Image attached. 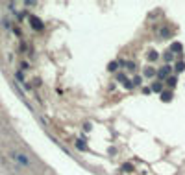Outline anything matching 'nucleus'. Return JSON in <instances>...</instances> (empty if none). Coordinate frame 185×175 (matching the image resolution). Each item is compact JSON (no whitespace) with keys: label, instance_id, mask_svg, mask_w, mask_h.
Returning a JSON list of instances; mask_svg holds the SVG:
<instances>
[{"label":"nucleus","instance_id":"nucleus-14","mask_svg":"<svg viewBox=\"0 0 185 175\" xmlns=\"http://www.w3.org/2000/svg\"><path fill=\"white\" fill-rule=\"evenodd\" d=\"M167 81H168V85H170V87H176V83H178V79H176V76H170V78H168V79H167Z\"/></svg>","mask_w":185,"mask_h":175},{"label":"nucleus","instance_id":"nucleus-1","mask_svg":"<svg viewBox=\"0 0 185 175\" xmlns=\"http://www.w3.org/2000/svg\"><path fill=\"white\" fill-rule=\"evenodd\" d=\"M11 159H13V161L17 162V164L24 166V168H30V164H32L26 155H24V153H19V151H11Z\"/></svg>","mask_w":185,"mask_h":175},{"label":"nucleus","instance_id":"nucleus-2","mask_svg":"<svg viewBox=\"0 0 185 175\" xmlns=\"http://www.w3.org/2000/svg\"><path fill=\"white\" fill-rule=\"evenodd\" d=\"M170 72H172V67L170 65H165V67H161L157 70V78L159 79H168L170 78Z\"/></svg>","mask_w":185,"mask_h":175},{"label":"nucleus","instance_id":"nucleus-9","mask_svg":"<svg viewBox=\"0 0 185 175\" xmlns=\"http://www.w3.org/2000/svg\"><path fill=\"white\" fill-rule=\"evenodd\" d=\"M172 100V92H161V102H170Z\"/></svg>","mask_w":185,"mask_h":175},{"label":"nucleus","instance_id":"nucleus-21","mask_svg":"<svg viewBox=\"0 0 185 175\" xmlns=\"http://www.w3.org/2000/svg\"><path fill=\"white\" fill-rule=\"evenodd\" d=\"M21 67H22V70H28V68H30V65H28V63H26V61H24V63H22V65H21Z\"/></svg>","mask_w":185,"mask_h":175},{"label":"nucleus","instance_id":"nucleus-7","mask_svg":"<svg viewBox=\"0 0 185 175\" xmlns=\"http://www.w3.org/2000/svg\"><path fill=\"white\" fill-rule=\"evenodd\" d=\"M182 50H183V46L179 43H172L170 44V52H182Z\"/></svg>","mask_w":185,"mask_h":175},{"label":"nucleus","instance_id":"nucleus-17","mask_svg":"<svg viewBox=\"0 0 185 175\" xmlns=\"http://www.w3.org/2000/svg\"><path fill=\"white\" fill-rule=\"evenodd\" d=\"M15 78H17V79H19V81H22V83H26V81H24V74H22V70H19V72H17V74H15Z\"/></svg>","mask_w":185,"mask_h":175},{"label":"nucleus","instance_id":"nucleus-10","mask_svg":"<svg viewBox=\"0 0 185 175\" xmlns=\"http://www.w3.org/2000/svg\"><path fill=\"white\" fill-rule=\"evenodd\" d=\"M76 148L80 149V151H87V146L83 144V140H76Z\"/></svg>","mask_w":185,"mask_h":175},{"label":"nucleus","instance_id":"nucleus-16","mask_svg":"<svg viewBox=\"0 0 185 175\" xmlns=\"http://www.w3.org/2000/svg\"><path fill=\"white\" fill-rule=\"evenodd\" d=\"M156 59H157V52H154V50H152V52L148 54V61H156Z\"/></svg>","mask_w":185,"mask_h":175},{"label":"nucleus","instance_id":"nucleus-20","mask_svg":"<svg viewBox=\"0 0 185 175\" xmlns=\"http://www.w3.org/2000/svg\"><path fill=\"white\" fill-rule=\"evenodd\" d=\"M83 131H91V124H83Z\"/></svg>","mask_w":185,"mask_h":175},{"label":"nucleus","instance_id":"nucleus-15","mask_svg":"<svg viewBox=\"0 0 185 175\" xmlns=\"http://www.w3.org/2000/svg\"><path fill=\"white\" fill-rule=\"evenodd\" d=\"M141 81H143V78H141V76H135V78H133V79H132V83H133V87H135V85H137V87H139V85H141Z\"/></svg>","mask_w":185,"mask_h":175},{"label":"nucleus","instance_id":"nucleus-18","mask_svg":"<svg viewBox=\"0 0 185 175\" xmlns=\"http://www.w3.org/2000/svg\"><path fill=\"white\" fill-rule=\"evenodd\" d=\"M168 35H170V30H168V28H163V30H161V37H168Z\"/></svg>","mask_w":185,"mask_h":175},{"label":"nucleus","instance_id":"nucleus-19","mask_svg":"<svg viewBox=\"0 0 185 175\" xmlns=\"http://www.w3.org/2000/svg\"><path fill=\"white\" fill-rule=\"evenodd\" d=\"M2 26H4V28H11V24H9L8 19H4V21H2Z\"/></svg>","mask_w":185,"mask_h":175},{"label":"nucleus","instance_id":"nucleus-8","mask_svg":"<svg viewBox=\"0 0 185 175\" xmlns=\"http://www.w3.org/2000/svg\"><path fill=\"white\" fill-rule=\"evenodd\" d=\"M118 65H121V63H118V61H111V63L107 65V70H109V72H115V70L118 68Z\"/></svg>","mask_w":185,"mask_h":175},{"label":"nucleus","instance_id":"nucleus-6","mask_svg":"<svg viewBox=\"0 0 185 175\" xmlns=\"http://www.w3.org/2000/svg\"><path fill=\"white\" fill-rule=\"evenodd\" d=\"M152 92H163V83H154L152 85Z\"/></svg>","mask_w":185,"mask_h":175},{"label":"nucleus","instance_id":"nucleus-13","mask_svg":"<svg viewBox=\"0 0 185 175\" xmlns=\"http://www.w3.org/2000/svg\"><path fill=\"white\" fill-rule=\"evenodd\" d=\"M174 70H176V72H183V70H185V63L183 61L176 63V68H174Z\"/></svg>","mask_w":185,"mask_h":175},{"label":"nucleus","instance_id":"nucleus-12","mask_svg":"<svg viewBox=\"0 0 185 175\" xmlns=\"http://www.w3.org/2000/svg\"><path fill=\"white\" fill-rule=\"evenodd\" d=\"M163 57H165V63H167V65H168V63H172V59H174V57H172V52H165V56H163Z\"/></svg>","mask_w":185,"mask_h":175},{"label":"nucleus","instance_id":"nucleus-3","mask_svg":"<svg viewBox=\"0 0 185 175\" xmlns=\"http://www.w3.org/2000/svg\"><path fill=\"white\" fill-rule=\"evenodd\" d=\"M30 24H32V28H33V30H37V32H41V30H43V22L39 21L37 17H33V15L30 17Z\"/></svg>","mask_w":185,"mask_h":175},{"label":"nucleus","instance_id":"nucleus-11","mask_svg":"<svg viewBox=\"0 0 185 175\" xmlns=\"http://www.w3.org/2000/svg\"><path fill=\"white\" fill-rule=\"evenodd\" d=\"M121 170H124L126 173H130V172H133V164H130V162H126V164H122V168Z\"/></svg>","mask_w":185,"mask_h":175},{"label":"nucleus","instance_id":"nucleus-5","mask_svg":"<svg viewBox=\"0 0 185 175\" xmlns=\"http://www.w3.org/2000/svg\"><path fill=\"white\" fill-rule=\"evenodd\" d=\"M154 76H157V70L156 68H152V67L144 68V78H154Z\"/></svg>","mask_w":185,"mask_h":175},{"label":"nucleus","instance_id":"nucleus-4","mask_svg":"<svg viewBox=\"0 0 185 175\" xmlns=\"http://www.w3.org/2000/svg\"><path fill=\"white\" fill-rule=\"evenodd\" d=\"M117 79H118V81H121V83L124 85V89H128V91H130V89H133V83L130 81L128 78H124L122 74H118V76H117Z\"/></svg>","mask_w":185,"mask_h":175}]
</instances>
